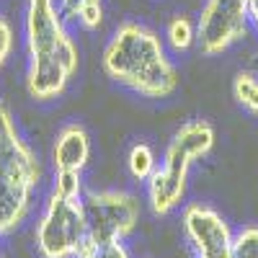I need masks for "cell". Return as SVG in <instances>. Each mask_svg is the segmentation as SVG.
<instances>
[{
	"instance_id": "30bf717a",
	"label": "cell",
	"mask_w": 258,
	"mask_h": 258,
	"mask_svg": "<svg viewBox=\"0 0 258 258\" xmlns=\"http://www.w3.org/2000/svg\"><path fill=\"white\" fill-rule=\"evenodd\" d=\"M88 158H91V140L85 135V129L78 124H68L57 135L52 150L54 170H83Z\"/></svg>"
},
{
	"instance_id": "9c48e42d",
	"label": "cell",
	"mask_w": 258,
	"mask_h": 258,
	"mask_svg": "<svg viewBox=\"0 0 258 258\" xmlns=\"http://www.w3.org/2000/svg\"><path fill=\"white\" fill-rule=\"evenodd\" d=\"M34 183L24 178L0 176V232H11L24 222L31 204Z\"/></svg>"
},
{
	"instance_id": "7a4b0ae2",
	"label": "cell",
	"mask_w": 258,
	"mask_h": 258,
	"mask_svg": "<svg viewBox=\"0 0 258 258\" xmlns=\"http://www.w3.org/2000/svg\"><path fill=\"white\" fill-rule=\"evenodd\" d=\"M103 70L111 80L147 98L176 91L178 73L168 62L163 41L142 24H121L103 49Z\"/></svg>"
},
{
	"instance_id": "277c9868",
	"label": "cell",
	"mask_w": 258,
	"mask_h": 258,
	"mask_svg": "<svg viewBox=\"0 0 258 258\" xmlns=\"http://www.w3.org/2000/svg\"><path fill=\"white\" fill-rule=\"evenodd\" d=\"M88 238L83 199H64L52 194L36 225V248L44 258H75Z\"/></svg>"
},
{
	"instance_id": "ba28073f",
	"label": "cell",
	"mask_w": 258,
	"mask_h": 258,
	"mask_svg": "<svg viewBox=\"0 0 258 258\" xmlns=\"http://www.w3.org/2000/svg\"><path fill=\"white\" fill-rule=\"evenodd\" d=\"M39 173L41 170H39L34 153L21 140L11 111L0 103V176L24 178V181L36 186Z\"/></svg>"
},
{
	"instance_id": "ac0fdd59",
	"label": "cell",
	"mask_w": 258,
	"mask_h": 258,
	"mask_svg": "<svg viewBox=\"0 0 258 258\" xmlns=\"http://www.w3.org/2000/svg\"><path fill=\"white\" fill-rule=\"evenodd\" d=\"M93 258H129V253H126V248L121 245V240H114V243L101 245V248L93 253Z\"/></svg>"
},
{
	"instance_id": "5b68a950",
	"label": "cell",
	"mask_w": 258,
	"mask_h": 258,
	"mask_svg": "<svg viewBox=\"0 0 258 258\" xmlns=\"http://www.w3.org/2000/svg\"><path fill=\"white\" fill-rule=\"evenodd\" d=\"M88 240L106 245L126 238L140 220V202L124 191H91L83 197Z\"/></svg>"
},
{
	"instance_id": "52a82bcc",
	"label": "cell",
	"mask_w": 258,
	"mask_h": 258,
	"mask_svg": "<svg viewBox=\"0 0 258 258\" xmlns=\"http://www.w3.org/2000/svg\"><path fill=\"white\" fill-rule=\"evenodd\" d=\"M181 225L197 258H232L235 235L222 214L204 204H188L181 214Z\"/></svg>"
},
{
	"instance_id": "8fae6325",
	"label": "cell",
	"mask_w": 258,
	"mask_h": 258,
	"mask_svg": "<svg viewBox=\"0 0 258 258\" xmlns=\"http://www.w3.org/2000/svg\"><path fill=\"white\" fill-rule=\"evenodd\" d=\"M126 168H129V173H132L135 181H150V176L155 173V153L150 150V145L140 142L135 145L132 150H129V158H126Z\"/></svg>"
},
{
	"instance_id": "4fadbf2b",
	"label": "cell",
	"mask_w": 258,
	"mask_h": 258,
	"mask_svg": "<svg viewBox=\"0 0 258 258\" xmlns=\"http://www.w3.org/2000/svg\"><path fill=\"white\" fill-rule=\"evenodd\" d=\"M232 96H235V101H238L245 111L258 114V75H253V73L235 75Z\"/></svg>"
},
{
	"instance_id": "5bb4252c",
	"label": "cell",
	"mask_w": 258,
	"mask_h": 258,
	"mask_svg": "<svg viewBox=\"0 0 258 258\" xmlns=\"http://www.w3.org/2000/svg\"><path fill=\"white\" fill-rule=\"evenodd\" d=\"M52 194L64 197V199H83L80 170H57V176H54V191Z\"/></svg>"
},
{
	"instance_id": "7c38bea8",
	"label": "cell",
	"mask_w": 258,
	"mask_h": 258,
	"mask_svg": "<svg viewBox=\"0 0 258 258\" xmlns=\"http://www.w3.org/2000/svg\"><path fill=\"white\" fill-rule=\"evenodd\" d=\"M165 39H168V44L173 47L176 52H186L194 41H197V29H194V24L186 16H176V18L168 21Z\"/></svg>"
},
{
	"instance_id": "8992f818",
	"label": "cell",
	"mask_w": 258,
	"mask_h": 258,
	"mask_svg": "<svg viewBox=\"0 0 258 258\" xmlns=\"http://www.w3.org/2000/svg\"><path fill=\"white\" fill-rule=\"evenodd\" d=\"M248 21L250 18L243 0H207L197 24L199 52L207 57L225 52L245 34Z\"/></svg>"
},
{
	"instance_id": "d6986e66",
	"label": "cell",
	"mask_w": 258,
	"mask_h": 258,
	"mask_svg": "<svg viewBox=\"0 0 258 258\" xmlns=\"http://www.w3.org/2000/svg\"><path fill=\"white\" fill-rule=\"evenodd\" d=\"M88 3H93V0H59V13H62L64 21L78 18V13L88 6Z\"/></svg>"
},
{
	"instance_id": "ffe728a7",
	"label": "cell",
	"mask_w": 258,
	"mask_h": 258,
	"mask_svg": "<svg viewBox=\"0 0 258 258\" xmlns=\"http://www.w3.org/2000/svg\"><path fill=\"white\" fill-rule=\"evenodd\" d=\"M245 3V8H248V18L255 24V29H258V0H243Z\"/></svg>"
},
{
	"instance_id": "2e32d148",
	"label": "cell",
	"mask_w": 258,
	"mask_h": 258,
	"mask_svg": "<svg viewBox=\"0 0 258 258\" xmlns=\"http://www.w3.org/2000/svg\"><path fill=\"white\" fill-rule=\"evenodd\" d=\"M78 21L83 29H98L101 21H103V8H101V0H93V3H88L80 13H78Z\"/></svg>"
},
{
	"instance_id": "6da1fadb",
	"label": "cell",
	"mask_w": 258,
	"mask_h": 258,
	"mask_svg": "<svg viewBox=\"0 0 258 258\" xmlns=\"http://www.w3.org/2000/svg\"><path fill=\"white\" fill-rule=\"evenodd\" d=\"M26 47L31 98L49 101L59 96L78 68V49L64 31V18L54 0H29L26 6Z\"/></svg>"
},
{
	"instance_id": "e0dca14e",
	"label": "cell",
	"mask_w": 258,
	"mask_h": 258,
	"mask_svg": "<svg viewBox=\"0 0 258 258\" xmlns=\"http://www.w3.org/2000/svg\"><path fill=\"white\" fill-rule=\"evenodd\" d=\"M11 49H13V29L6 18H0V68L11 57Z\"/></svg>"
},
{
	"instance_id": "9a60e30c",
	"label": "cell",
	"mask_w": 258,
	"mask_h": 258,
	"mask_svg": "<svg viewBox=\"0 0 258 258\" xmlns=\"http://www.w3.org/2000/svg\"><path fill=\"white\" fill-rule=\"evenodd\" d=\"M232 258H258V227H243L235 235Z\"/></svg>"
},
{
	"instance_id": "3957f363",
	"label": "cell",
	"mask_w": 258,
	"mask_h": 258,
	"mask_svg": "<svg viewBox=\"0 0 258 258\" xmlns=\"http://www.w3.org/2000/svg\"><path fill=\"white\" fill-rule=\"evenodd\" d=\"M212 145H214V129L202 119L186 121L173 135L165 150L163 165L155 168V173L147 181V199L155 214H168L181 204L191 163L204 158L212 150Z\"/></svg>"
}]
</instances>
